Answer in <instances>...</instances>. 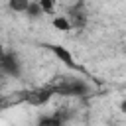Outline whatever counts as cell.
Listing matches in <instances>:
<instances>
[{
  "label": "cell",
  "instance_id": "cell-9",
  "mask_svg": "<svg viewBox=\"0 0 126 126\" xmlns=\"http://www.w3.org/2000/svg\"><path fill=\"white\" fill-rule=\"evenodd\" d=\"M37 4H39V8H41L43 16H45V14H47V16H55L57 0H37Z\"/></svg>",
  "mask_w": 126,
  "mask_h": 126
},
{
  "label": "cell",
  "instance_id": "cell-12",
  "mask_svg": "<svg viewBox=\"0 0 126 126\" xmlns=\"http://www.w3.org/2000/svg\"><path fill=\"white\" fill-rule=\"evenodd\" d=\"M4 53H6V49H4V45H2V43H0V57H2V55H4Z\"/></svg>",
  "mask_w": 126,
  "mask_h": 126
},
{
  "label": "cell",
  "instance_id": "cell-1",
  "mask_svg": "<svg viewBox=\"0 0 126 126\" xmlns=\"http://www.w3.org/2000/svg\"><path fill=\"white\" fill-rule=\"evenodd\" d=\"M0 75H8V77H20L22 75V63L14 51H6L0 57Z\"/></svg>",
  "mask_w": 126,
  "mask_h": 126
},
{
  "label": "cell",
  "instance_id": "cell-5",
  "mask_svg": "<svg viewBox=\"0 0 126 126\" xmlns=\"http://www.w3.org/2000/svg\"><path fill=\"white\" fill-rule=\"evenodd\" d=\"M63 124H65V116L61 112H53V114L41 116L35 126H63Z\"/></svg>",
  "mask_w": 126,
  "mask_h": 126
},
{
  "label": "cell",
  "instance_id": "cell-2",
  "mask_svg": "<svg viewBox=\"0 0 126 126\" xmlns=\"http://www.w3.org/2000/svg\"><path fill=\"white\" fill-rule=\"evenodd\" d=\"M47 49H49L67 69H71V71H83V67H81L79 63H75V57L71 55V51H69L67 47H63V45H59V43H49Z\"/></svg>",
  "mask_w": 126,
  "mask_h": 126
},
{
  "label": "cell",
  "instance_id": "cell-13",
  "mask_svg": "<svg viewBox=\"0 0 126 126\" xmlns=\"http://www.w3.org/2000/svg\"><path fill=\"white\" fill-rule=\"evenodd\" d=\"M0 83H2V75H0Z\"/></svg>",
  "mask_w": 126,
  "mask_h": 126
},
{
  "label": "cell",
  "instance_id": "cell-7",
  "mask_svg": "<svg viewBox=\"0 0 126 126\" xmlns=\"http://www.w3.org/2000/svg\"><path fill=\"white\" fill-rule=\"evenodd\" d=\"M51 93H55V89H41V91L32 93V96H30L28 100H30V102H33V104H43L45 100H49Z\"/></svg>",
  "mask_w": 126,
  "mask_h": 126
},
{
  "label": "cell",
  "instance_id": "cell-3",
  "mask_svg": "<svg viewBox=\"0 0 126 126\" xmlns=\"http://www.w3.org/2000/svg\"><path fill=\"white\" fill-rule=\"evenodd\" d=\"M87 91H89V87H87L81 79H69V81L61 83V85L55 89V93H61V94H65V96H79V94H85Z\"/></svg>",
  "mask_w": 126,
  "mask_h": 126
},
{
  "label": "cell",
  "instance_id": "cell-4",
  "mask_svg": "<svg viewBox=\"0 0 126 126\" xmlns=\"http://www.w3.org/2000/svg\"><path fill=\"white\" fill-rule=\"evenodd\" d=\"M67 18H69V22H71L73 28H79V30L85 28V24H87V14H85V8H83V2H77L75 6H71Z\"/></svg>",
  "mask_w": 126,
  "mask_h": 126
},
{
  "label": "cell",
  "instance_id": "cell-6",
  "mask_svg": "<svg viewBox=\"0 0 126 126\" xmlns=\"http://www.w3.org/2000/svg\"><path fill=\"white\" fill-rule=\"evenodd\" d=\"M51 26H53L57 32H63V33H67V32H71V30H73V26H71L69 18H67V16H63V14H55V16H53V20H51Z\"/></svg>",
  "mask_w": 126,
  "mask_h": 126
},
{
  "label": "cell",
  "instance_id": "cell-8",
  "mask_svg": "<svg viewBox=\"0 0 126 126\" xmlns=\"http://www.w3.org/2000/svg\"><path fill=\"white\" fill-rule=\"evenodd\" d=\"M30 2H32V0H8V8H10L14 14H26Z\"/></svg>",
  "mask_w": 126,
  "mask_h": 126
},
{
  "label": "cell",
  "instance_id": "cell-11",
  "mask_svg": "<svg viewBox=\"0 0 126 126\" xmlns=\"http://www.w3.org/2000/svg\"><path fill=\"white\" fill-rule=\"evenodd\" d=\"M120 112H124V114H126V98L120 102Z\"/></svg>",
  "mask_w": 126,
  "mask_h": 126
},
{
  "label": "cell",
  "instance_id": "cell-10",
  "mask_svg": "<svg viewBox=\"0 0 126 126\" xmlns=\"http://www.w3.org/2000/svg\"><path fill=\"white\" fill-rule=\"evenodd\" d=\"M26 14H28L30 18H33V20H37V18H41V16H43V12H41V8H39L37 0H32V2H30V6H28V10H26Z\"/></svg>",
  "mask_w": 126,
  "mask_h": 126
}]
</instances>
